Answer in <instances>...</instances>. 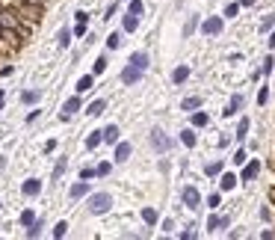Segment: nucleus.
<instances>
[{"instance_id":"1","label":"nucleus","mask_w":275,"mask_h":240,"mask_svg":"<svg viewBox=\"0 0 275 240\" xmlns=\"http://www.w3.org/2000/svg\"><path fill=\"white\" fill-rule=\"evenodd\" d=\"M110 207H113V196L110 193H92L89 202H86V210L92 216H104V213H110Z\"/></svg>"},{"instance_id":"2","label":"nucleus","mask_w":275,"mask_h":240,"mask_svg":"<svg viewBox=\"0 0 275 240\" xmlns=\"http://www.w3.org/2000/svg\"><path fill=\"white\" fill-rule=\"evenodd\" d=\"M142 74H145V71L139 69V66L127 63V66L122 69V83H124V86H133V83H139V80H142Z\"/></svg>"},{"instance_id":"3","label":"nucleus","mask_w":275,"mask_h":240,"mask_svg":"<svg viewBox=\"0 0 275 240\" xmlns=\"http://www.w3.org/2000/svg\"><path fill=\"white\" fill-rule=\"evenodd\" d=\"M18 24H21L18 12H12V9H0V27H3V30H18Z\"/></svg>"},{"instance_id":"4","label":"nucleus","mask_w":275,"mask_h":240,"mask_svg":"<svg viewBox=\"0 0 275 240\" xmlns=\"http://www.w3.org/2000/svg\"><path fill=\"white\" fill-rule=\"evenodd\" d=\"M222 24H225V21H222L219 15L204 18V21H201V33H204V36H219V33H222Z\"/></svg>"},{"instance_id":"5","label":"nucleus","mask_w":275,"mask_h":240,"mask_svg":"<svg viewBox=\"0 0 275 240\" xmlns=\"http://www.w3.org/2000/svg\"><path fill=\"white\" fill-rule=\"evenodd\" d=\"M151 145L157 148V151H169V148H172V139L166 137L160 128H154V131H151Z\"/></svg>"},{"instance_id":"6","label":"nucleus","mask_w":275,"mask_h":240,"mask_svg":"<svg viewBox=\"0 0 275 240\" xmlns=\"http://www.w3.org/2000/svg\"><path fill=\"white\" fill-rule=\"evenodd\" d=\"M181 199H183V205H186V207H198V205H201V193H198L195 187H183Z\"/></svg>"},{"instance_id":"7","label":"nucleus","mask_w":275,"mask_h":240,"mask_svg":"<svg viewBox=\"0 0 275 240\" xmlns=\"http://www.w3.org/2000/svg\"><path fill=\"white\" fill-rule=\"evenodd\" d=\"M21 15V21H39V15H42V6H30V3H21V9H18Z\"/></svg>"},{"instance_id":"8","label":"nucleus","mask_w":275,"mask_h":240,"mask_svg":"<svg viewBox=\"0 0 275 240\" xmlns=\"http://www.w3.org/2000/svg\"><path fill=\"white\" fill-rule=\"evenodd\" d=\"M130 151H133V145L119 139V142H116V157H113V160H116V163H127V160H130Z\"/></svg>"},{"instance_id":"9","label":"nucleus","mask_w":275,"mask_h":240,"mask_svg":"<svg viewBox=\"0 0 275 240\" xmlns=\"http://www.w3.org/2000/svg\"><path fill=\"white\" fill-rule=\"evenodd\" d=\"M68 196H71L74 202H77V199H83V196H89V181H83V178H80L77 184H71V190H68Z\"/></svg>"},{"instance_id":"10","label":"nucleus","mask_w":275,"mask_h":240,"mask_svg":"<svg viewBox=\"0 0 275 240\" xmlns=\"http://www.w3.org/2000/svg\"><path fill=\"white\" fill-rule=\"evenodd\" d=\"M21 193H24V196H39V193H42V181H39V178H27V181H24V184H21Z\"/></svg>"},{"instance_id":"11","label":"nucleus","mask_w":275,"mask_h":240,"mask_svg":"<svg viewBox=\"0 0 275 240\" xmlns=\"http://www.w3.org/2000/svg\"><path fill=\"white\" fill-rule=\"evenodd\" d=\"M243 104H245V98H243V95H231V101H228V107L222 110V116H225V119H228V116H237Z\"/></svg>"},{"instance_id":"12","label":"nucleus","mask_w":275,"mask_h":240,"mask_svg":"<svg viewBox=\"0 0 275 240\" xmlns=\"http://www.w3.org/2000/svg\"><path fill=\"white\" fill-rule=\"evenodd\" d=\"M77 110H83V101H80V95H77V92H74V95H71V98H68V101L62 104V113H68V116H74V113H77Z\"/></svg>"},{"instance_id":"13","label":"nucleus","mask_w":275,"mask_h":240,"mask_svg":"<svg viewBox=\"0 0 275 240\" xmlns=\"http://www.w3.org/2000/svg\"><path fill=\"white\" fill-rule=\"evenodd\" d=\"M119 134H122V131H119V125H107V128L101 131V139H104V142H110V145H116V142H119Z\"/></svg>"},{"instance_id":"14","label":"nucleus","mask_w":275,"mask_h":240,"mask_svg":"<svg viewBox=\"0 0 275 240\" xmlns=\"http://www.w3.org/2000/svg\"><path fill=\"white\" fill-rule=\"evenodd\" d=\"M228 225H231L228 216H210V219H207V231H222V228H228Z\"/></svg>"},{"instance_id":"15","label":"nucleus","mask_w":275,"mask_h":240,"mask_svg":"<svg viewBox=\"0 0 275 240\" xmlns=\"http://www.w3.org/2000/svg\"><path fill=\"white\" fill-rule=\"evenodd\" d=\"M92 86H95V74H83V77L77 80V86H74V89H77V95H83V92H89Z\"/></svg>"},{"instance_id":"16","label":"nucleus","mask_w":275,"mask_h":240,"mask_svg":"<svg viewBox=\"0 0 275 240\" xmlns=\"http://www.w3.org/2000/svg\"><path fill=\"white\" fill-rule=\"evenodd\" d=\"M234 187H237V175H231V172H228V175H222V178H219V190H222V193H231Z\"/></svg>"},{"instance_id":"17","label":"nucleus","mask_w":275,"mask_h":240,"mask_svg":"<svg viewBox=\"0 0 275 240\" xmlns=\"http://www.w3.org/2000/svg\"><path fill=\"white\" fill-rule=\"evenodd\" d=\"M104 110H107V101H104V98H98V101H92L89 107H86V116H92V119H98V116H101Z\"/></svg>"},{"instance_id":"18","label":"nucleus","mask_w":275,"mask_h":240,"mask_svg":"<svg viewBox=\"0 0 275 240\" xmlns=\"http://www.w3.org/2000/svg\"><path fill=\"white\" fill-rule=\"evenodd\" d=\"M136 27H139V18H136V15H130V12H124V18H122V30H124V33H133Z\"/></svg>"},{"instance_id":"19","label":"nucleus","mask_w":275,"mask_h":240,"mask_svg":"<svg viewBox=\"0 0 275 240\" xmlns=\"http://www.w3.org/2000/svg\"><path fill=\"white\" fill-rule=\"evenodd\" d=\"M198 107H201V98H198V95H189V98H183L181 101L183 113H192V110H198Z\"/></svg>"},{"instance_id":"20","label":"nucleus","mask_w":275,"mask_h":240,"mask_svg":"<svg viewBox=\"0 0 275 240\" xmlns=\"http://www.w3.org/2000/svg\"><path fill=\"white\" fill-rule=\"evenodd\" d=\"M257 172H260V163H257V160L245 163V169H243V181H254V178H257Z\"/></svg>"},{"instance_id":"21","label":"nucleus","mask_w":275,"mask_h":240,"mask_svg":"<svg viewBox=\"0 0 275 240\" xmlns=\"http://www.w3.org/2000/svg\"><path fill=\"white\" fill-rule=\"evenodd\" d=\"M186 77H189V66H178V69L172 71V83H175V86H181Z\"/></svg>"},{"instance_id":"22","label":"nucleus","mask_w":275,"mask_h":240,"mask_svg":"<svg viewBox=\"0 0 275 240\" xmlns=\"http://www.w3.org/2000/svg\"><path fill=\"white\" fill-rule=\"evenodd\" d=\"M71 39H74V36H71V30H68V27H62L60 33H57V45H60L62 51H65V48L71 45Z\"/></svg>"},{"instance_id":"23","label":"nucleus","mask_w":275,"mask_h":240,"mask_svg":"<svg viewBox=\"0 0 275 240\" xmlns=\"http://www.w3.org/2000/svg\"><path fill=\"white\" fill-rule=\"evenodd\" d=\"M195 27H198V15H189L186 24H183V39H189V36L195 33Z\"/></svg>"},{"instance_id":"24","label":"nucleus","mask_w":275,"mask_h":240,"mask_svg":"<svg viewBox=\"0 0 275 240\" xmlns=\"http://www.w3.org/2000/svg\"><path fill=\"white\" fill-rule=\"evenodd\" d=\"M207 122H210L207 113H195V110H192V128H207Z\"/></svg>"},{"instance_id":"25","label":"nucleus","mask_w":275,"mask_h":240,"mask_svg":"<svg viewBox=\"0 0 275 240\" xmlns=\"http://www.w3.org/2000/svg\"><path fill=\"white\" fill-rule=\"evenodd\" d=\"M101 142H104V139H101V131H92L89 137H86V148H89V151H95Z\"/></svg>"},{"instance_id":"26","label":"nucleus","mask_w":275,"mask_h":240,"mask_svg":"<svg viewBox=\"0 0 275 240\" xmlns=\"http://www.w3.org/2000/svg\"><path fill=\"white\" fill-rule=\"evenodd\" d=\"M65 169H68V157H60V160H57V166H54V175H51V178H54V181H60Z\"/></svg>"},{"instance_id":"27","label":"nucleus","mask_w":275,"mask_h":240,"mask_svg":"<svg viewBox=\"0 0 275 240\" xmlns=\"http://www.w3.org/2000/svg\"><path fill=\"white\" fill-rule=\"evenodd\" d=\"M39 98H42V92H39V89H27V92H21V101H24V104H36Z\"/></svg>"},{"instance_id":"28","label":"nucleus","mask_w":275,"mask_h":240,"mask_svg":"<svg viewBox=\"0 0 275 240\" xmlns=\"http://www.w3.org/2000/svg\"><path fill=\"white\" fill-rule=\"evenodd\" d=\"M142 219H145V225H157V210L154 207H142Z\"/></svg>"},{"instance_id":"29","label":"nucleus","mask_w":275,"mask_h":240,"mask_svg":"<svg viewBox=\"0 0 275 240\" xmlns=\"http://www.w3.org/2000/svg\"><path fill=\"white\" fill-rule=\"evenodd\" d=\"M127 12H130V15H136V18H139V15H142V12H145V6H142V0H130V3H127Z\"/></svg>"},{"instance_id":"30","label":"nucleus","mask_w":275,"mask_h":240,"mask_svg":"<svg viewBox=\"0 0 275 240\" xmlns=\"http://www.w3.org/2000/svg\"><path fill=\"white\" fill-rule=\"evenodd\" d=\"M181 142H183V145H189V148H192V145H195V131H192V128H186V131H181Z\"/></svg>"},{"instance_id":"31","label":"nucleus","mask_w":275,"mask_h":240,"mask_svg":"<svg viewBox=\"0 0 275 240\" xmlns=\"http://www.w3.org/2000/svg\"><path fill=\"white\" fill-rule=\"evenodd\" d=\"M122 45V33H110L107 36V51H116Z\"/></svg>"},{"instance_id":"32","label":"nucleus","mask_w":275,"mask_h":240,"mask_svg":"<svg viewBox=\"0 0 275 240\" xmlns=\"http://www.w3.org/2000/svg\"><path fill=\"white\" fill-rule=\"evenodd\" d=\"M104 71H107V57H98V60H95V66H92V74L98 77V74H104Z\"/></svg>"},{"instance_id":"33","label":"nucleus","mask_w":275,"mask_h":240,"mask_svg":"<svg viewBox=\"0 0 275 240\" xmlns=\"http://www.w3.org/2000/svg\"><path fill=\"white\" fill-rule=\"evenodd\" d=\"M65 234H68V222H65V219H60V222L54 225V237L60 240V237H65Z\"/></svg>"},{"instance_id":"34","label":"nucleus","mask_w":275,"mask_h":240,"mask_svg":"<svg viewBox=\"0 0 275 240\" xmlns=\"http://www.w3.org/2000/svg\"><path fill=\"white\" fill-rule=\"evenodd\" d=\"M248 134V119H240V125H237V139H245Z\"/></svg>"},{"instance_id":"35","label":"nucleus","mask_w":275,"mask_h":240,"mask_svg":"<svg viewBox=\"0 0 275 240\" xmlns=\"http://www.w3.org/2000/svg\"><path fill=\"white\" fill-rule=\"evenodd\" d=\"M110 169H113V163H98V166H95V175L104 178V175H110Z\"/></svg>"},{"instance_id":"36","label":"nucleus","mask_w":275,"mask_h":240,"mask_svg":"<svg viewBox=\"0 0 275 240\" xmlns=\"http://www.w3.org/2000/svg\"><path fill=\"white\" fill-rule=\"evenodd\" d=\"M272 27H275V12H272V15H266V18L260 21V30H263V33H266V30H272Z\"/></svg>"},{"instance_id":"37","label":"nucleus","mask_w":275,"mask_h":240,"mask_svg":"<svg viewBox=\"0 0 275 240\" xmlns=\"http://www.w3.org/2000/svg\"><path fill=\"white\" fill-rule=\"evenodd\" d=\"M80 178H83V181H92V178H98V175H95V166H83V169H80Z\"/></svg>"},{"instance_id":"38","label":"nucleus","mask_w":275,"mask_h":240,"mask_svg":"<svg viewBox=\"0 0 275 240\" xmlns=\"http://www.w3.org/2000/svg\"><path fill=\"white\" fill-rule=\"evenodd\" d=\"M33 219H36V213H33L30 207H27V210H24V213H21V225H24V228H27V225H30Z\"/></svg>"},{"instance_id":"39","label":"nucleus","mask_w":275,"mask_h":240,"mask_svg":"<svg viewBox=\"0 0 275 240\" xmlns=\"http://www.w3.org/2000/svg\"><path fill=\"white\" fill-rule=\"evenodd\" d=\"M71 36H74V39H83V36H86V24H77V21H74V30H71Z\"/></svg>"},{"instance_id":"40","label":"nucleus","mask_w":275,"mask_h":240,"mask_svg":"<svg viewBox=\"0 0 275 240\" xmlns=\"http://www.w3.org/2000/svg\"><path fill=\"white\" fill-rule=\"evenodd\" d=\"M74 21H77V24H89V12L77 9V12H74Z\"/></svg>"},{"instance_id":"41","label":"nucleus","mask_w":275,"mask_h":240,"mask_svg":"<svg viewBox=\"0 0 275 240\" xmlns=\"http://www.w3.org/2000/svg\"><path fill=\"white\" fill-rule=\"evenodd\" d=\"M272 66H275V60H272V57H266V60H263V66H260V74H269Z\"/></svg>"},{"instance_id":"42","label":"nucleus","mask_w":275,"mask_h":240,"mask_svg":"<svg viewBox=\"0 0 275 240\" xmlns=\"http://www.w3.org/2000/svg\"><path fill=\"white\" fill-rule=\"evenodd\" d=\"M219 202H222L219 193H210V196H207V207H219Z\"/></svg>"},{"instance_id":"43","label":"nucleus","mask_w":275,"mask_h":240,"mask_svg":"<svg viewBox=\"0 0 275 240\" xmlns=\"http://www.w3.org/2000/svg\"><path fill=\"white\" fill-rule=\"evenodd\" d=\"M269 101V89H266V86H263V89H260V92H257V104H260V107H263V104Z\"/></svg>"},{"instance_id":"44","label":"nucleus","mask_w":275,"mask_h":240,"mask_svg":"<svg viewBox=\"0 0 275 240\" xmlns=\"http://www.w3.org/2000/svg\"><path fill=\"white\" fill-rule=\"evenodd\" d=\"M237 12H240V3H228V9H225V15H228V18H234Z\"/></svg>"},{"instance_id":"45","label":"nucleus","mask_w":275,"mask_h":240,"mask_svg":"<svg viewBox=\"0 0 275 240\" xmlns=\"http://www.w3.org/2000/svg\"><path fill=\"white\" fill-rule=\"evenodd\" d=\"M245 157H248V154H245L243 148H240V151L234 154V163H237V166H243V163H245Z\"/></svg>"},{"instance_id":"46","label":"nucleus","mask_w":275,"mask_h":240,"mask_svg":"<svg viewBox=\"0 0 275 240\" xmlns=\"http://www.w3.org/2000/svg\"><path fill=\"white\" fill-rule=\"evenodd\" d=\"M116 12H119V3H110V9H107V12H104V18H107V21H110V18H113V15H116Z\"/></svg>"},{"instance_id":"47","label":"nucleus","mask_w":275,"mask_h":240,"mask_svg":"<svg viewBox=\"0 0 275 240\" xmlns=\"http://www.w3.org/2000/svg\"><path fill=\"white\" fill-rule=\"evenodd\" d=\"M204 172H207V175H219V172H222V163H210Z\"/></svg>"},{"instance_id":"48","label":"nucleus","mask_w":275,"mask_h":240,"mask_svg":"<svg viewBox=\"0 0 275 240\" xmlns=\"http://www.w3.org/2000/svg\"><path fill=\"white\" fill-rule=\"evenodd\" d=\"M39 116H42V110H30V113H27V125H33Z\"/></svg>"},{"instance_id":"49","label":"nucleus","mask_w":275,"mask_h":240,"mask_svg":"<svg viewBox=\"0 0 275 240\" xmlns=\"http://www.w3.org/2000/svg\"><path fill=\"white\" fill-rule=\"evenodd\" d=\"M51 151H57V139H48L45 142V154H51Z\"/></svg>"},{"instance_id":"50","label":"nucleus","mask_w":275,"mask_h":240,"mask_svg":"<svg viewBox=\"0 0 275 240\" xmlns=\"http://www.w3.org/2000/svg\"><path fill=\"white\" fill-rule=\"evenodd\" d=\"M12 71H15V66H3V69H0V77H9Z\"/></svg>"},{"instance_id":"51","label":"nucleus","mask_w":275,"mask_h":240,"mask_svg":"<svg viewBox=\"0 0 275 240\" xmlns=\"http://www.w3.org/2000/svg\"><path fill=\"white\" fill-rule=\"evenodd\" d=\"M260 237H263V240H275V231H269V228H266V231H260Z\"/></svg>"},{"instance_id":"52","label":"nucleus","mask_w":275,"mask_h":240,"mask_svg":"<svg viewBox=\"0 0 275 240\" xmlns=\"http://www.w3.org/2000/svg\"><path fill=\"white\" fill-rule=\"evenodd\" d=\"M266 45H269V51H275V33H269V39H266Z\"/></svg>"},{"instance_id":"53","label":"nucleus","mask_w":275,"mask_h":240,"mask_svg":"<svg viewBox=\"0 0 275 240\" xmlns=\"http://www.w3.org/2000/svg\"><path fill=\"white\" fill-rule=\"evenodd\" d=\"M21 3H30V6H42V0H21Z\"/></svg>"},{"instance_id":"54","label":"nucleus","mask_w":275,"mask_h":240,"mask_svg":"<svg viewBox=\"0 0 275 240\" xmlns=\"http://www.w3.org/2000/svg\"><path fill=\"white\" fill-rule=\"evenodd\" d=\"M3 101H6V92L0 89V110H3Z\"/></svg>"},{"instance_id":"55","label":"nucleus","mask_w":275,"mask_h":240,"mask_svg":"<svg viewBox=\"0 0 275 240\" xmlns=\"http://www.w3.org/2000/svg\"><path fill=\"white\" fill-rule=\"evenodd\" d=\"M240 6H254V0H240Z\"/></svg>"},{"instance_id":"56","label":"nucleus","mask_w":275,"mask_h":240,"mask_svg":"<svg viewBox=\"0 0 275 240\" xmlns=\"http://www.w3.org/2000/svg\"><path fill=\"white\" fill-rule=\"evenodd\" d=\"M269 196H272V202H275V187H272V190H269Z\"/></svg>"},{"instance_id":"57","label":"nucleus","mask_w":275,"mask_h":240,"mask_svg":"<svg viewBox=\"0 0 275 240\" xmlns=\"http://www.w3.org/2000/svg\"><path fill=\"white\" fill-rule=\"evenodd\" d=\"M0 210H3V202H0Z\"/></svg>"},{"instance_id":"58","label":"nucleus","mask_w":275,"mask_h":240,"mask_svg":"<svg viewBox=\"0 0 275 240\" xmlns=\"http://www.w3.org/2000/svg\"><path fill=\"white\" fill-rule=\"evenodd\" d=\"M0 30H3V27H0Z\"/></svg>"},{"instance_id":"59","label":"nucleus","mask_w":275,"mask_h":240,"mask_svg":"<svg viewBox=\"0 0 275 240\" xmlns=\"http://www.w3.org/2000/svg\"><path fill=\"white\" fill-rule=\"evenodd\" d=\"M0 9H3V6H0Z\"/></svg>"}]
</instances>
